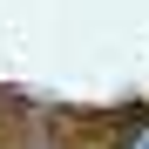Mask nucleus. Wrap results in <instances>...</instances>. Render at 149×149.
Returning <instances> with one entry per match:
<instances>
[{
    "label": "nucleus",
    "instance_id": "nucleus-1",
    "mask_svg": "<svg viewBox=\"0 0 149 149\" xmlns=\"http://www.w3.org/2000/svg\"><path fill=\"white\" fill-rule=\"evenodd\" d=\"M136 149H149V136H142V142H136Z\"/></svg>",
    "mask_w": 149,
    "mask_h": 149
}]
</instances>
